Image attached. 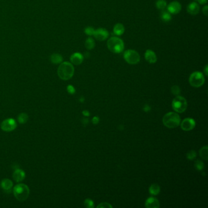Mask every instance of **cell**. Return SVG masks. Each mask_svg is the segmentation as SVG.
Returning <instances> with one entry per match:
<instances>
[{"label": "cell", "mask_w": 208, "mask_h": 208, "mask_svg": "<svg viewBox=\"0 0 208 208\" xmlns=\"http://www.w3.org/2000/svg\"><path fill=\"white\" fill-rule=\"evenodd\" d=\"M62 57L59 54H53L51 56V61L55 64H58L62 62Z\"/></svg>", "instance_id": "cell-21"}, {"label": "cell", "mask_w": 208, "mask_h": 208, "mask_svg": "<svg viewBox=\"0 0 208 208\" xmlns=\"http://www.w3.org/2000/svg\"><path fill=\"white\" fill-rule=\"evenodd\" d=\"M160 206L159 201L153 197L149 198L145 202V207L147 208H158Z\"/></svg>", "instance_id": "cell-17"}, {"label": "cell", "mask_w": 208, "mask_h": 208, "mask_svg": "<svg viewBox=\"0 0 208 208\" xmlns=\"http://www.w3.org/2000/svg\"><path fill=\"white\" fill-rule=\"evenodd\" d=\"M171 92L173 95L176 96H178L181 93V90L178 86H173L171 88Z\"/></svg>", "instance_id": "cell-28"}, {"label": "cell", "mask_w": 208, "mask_h": 208, "mask_svg": "<svg viewBox=\"0 0 208 208\" xmlns=\"http://www.w3.org/2000/svg\"><path fill=\"white\" fill-rule=\"evenodd\" d=\"M124 60L129 64L135 65L140 62L141 57L139 53L133 50H128L125 51L123 55Z\"/></svg>", "instance_id": "cell-7"}, {"label": "cell", "mask_w": 208, "mask_h": 208, "mask_svg": "<svg viewBox=\"0 0 208 208\" xmlns=\"http://www.w3.org/2000/svg\"><path fill=\"white\" fill-rule=\"evenodd\" d=\"M26 177V175L24 171L21 169H17L13 173V178L17 182H21Z\"/></svg>", "instance_id": "cell-15"}, {"label": "cell", "mask_w": 208, "mask_h": 208, "mask_svg": "<svg viewBox=\"0 0 208 208\" xmlns=\"http://www.w3.org/2000/svg\"><path fill=\"white\" fill-rule=\"evenodd\" d=\"M149 109H150V108H149L148 106H145V108H144V110H145V111H149Z\"/></svg>", "instance_id": "cell-38"}, {"label": "cell", "mask_w": 208, "mask_h": 208, "mask_svg": "<svg viewBox=\"0 0 208 208\" xmlns=\"http://www.w3.org/2000/svg\"><path fill=\"white\" fill-rule=\"evenodd\" d=\"M208 6H205V7H203V13L205 14V15L207 16L208 15Z\"/></svg>", "instance_id": "cell-33"}, {"label": "cell", "mask_w": 208, "mask_h": 208, "mask_svg": "<svg viewBox=\"0 0 208 208\" xmlns=\"http://www.w3.org/2000/svg\"><path fill=\"white\" fill-rule=\"evenodd\" d=\"M1 186L6 192L9 193L11 191V189L13 186V183L12 181L9 179H3L1 182Z\"/></svg>", "instance_id": "cell-13"}, {"label": "cell", "mask_w": 208, "mask_h": 208, "mask_svg": "<svg viewBox=\"0 0 208 208\" xmlns=\"http://www.w3.org/2000/svg\"><path fill=\"white\" fill-rule=\"evenodd\" d=\"M195 121L193 119L186 118L184 119L181 124V127L182 130L189 131L192 130L195 126Z\"/></svg>", "instance_id": "cell-9"}, {"label": "cell", "mask_w": 208, "mask_h": 208, "mask_svg": "<svg viewBox=\"0 0 208 208\" xmlns=\"http://www.w3.org/2000/svg\"><path fill=\"white\" fill-rule=\"evenodd\" d=\"M181 5L178 1L171 2L167 6L168 12L172 14H177L181 10Z\"/></svg>", "instance_id": "cell-11"}, {"label": "cell", "mask_w": 208, "mask_h": 208, "mask_svg": "<svg viewBox=\"0 0 208 208\" xmlns=\"http://www.w3.org/2000/svg\"><path fill=\"white\" fill-rule=\"evenodd\" d=\"M189 81L192 86L194 88H200L204 84L205 79L202 73L195 71L190 75Z\"/></svg>", "instance_id": "cell-6"}, {"label": "cell", "mask_w": 208, "mask_h": 208, "mask_svg": "<svg viewBox=\"0 0 208 208\" xmlns=\"http://www.w3.org/2000/svg\"><path fill=\"white\" fill-rule=\"evenodd\" d=\"M67 91L70 94H73V93H75V89L74 87L73 86H71V85L68 86V87H67Z\"/></svg>", "instance_id": "cell-32"}, {"label": "cell", "mask_w": 208, "mask_h": 208, "mask_svg": "<svg viewBox=\"0 0 208 208\" xmlns=\"http://www.w3.org/2000/svg\"><path fill=\"white\" fill-rule=\"evenodd\" d=\"M17 127V123L13 119H7L4 120L1 124V128L4 131L10 132L14 130Z\"/></svg>", "instance_id": "cell-8"}, {"label": "cell", "mask_w": 208, "mask_h": 208, "mask_svg": "<svg viewBox=\"0 0 208 208\" xmlns=\"http://www.w3.org/2000/svg\"><path fill=\"white\" fill-rule=\"evenodd\" d=\"M145 58L149 63H154L157 61V56L156 53L151 50H147L145 53Z\"/></svg>", "instance_id": "cell-14"}, {"label": "cell", "mask_w": 208, "mask_h": 208, "mask_svg": "<svg viewBox=\"0 0 208 208\" xmlns=\"http://www.w3.org/2000/svg\"><path fill=\"white\" fill-rule=\"evenodd\" d=\"M99 120L100 119L98 117H94L93 119H92V123L94 124H96L98 123L99 122Z\"/></svg>", "instance_id": "cell-34"}, {"label": "cell", "mask_w": 208, "mask_h": 208, "mask_svg": "<svg viewBox=\"0 0 208 208\" xmlns=\"http://www.w3.org/2000/svg\"><path fill=\"white\" fill-rule=\"evenodd\" d=\"M13 192L14 196L18 200L23 202L28 198L30 190L28 186L26 184H18L14 187Z\"/></svg>", "instance_id": "cell-2"}, {"label": "cell", "mask_w": 208, "mask_h": 208, "mask_svg": "<svg viewBox=\"0 0 208 208\" xmlns=\"http://www.w3.org/2000/svg\"><path fill=\"white\" fill-rule=\"evenodd\" d=\"M208 65H206V67H205V75H206V76H208Z\"/></svg>", "instance_id": "cell-37"}, {"label": "cell", "mask_w": 208, "mask_h": 208, "mask_svg": "<svg viewBox=\"0 0 208 208\" xmlns=\"http://www.w3.org/2000/svg\"><path fill=\"white\" fill-rule=\"evenodd\" d=\"M200 157L203 159L206 160V161L208 160V147L207 146H205V147H202V149H200Z\"/></svg>", "instance_id": "cell-22"}, {"label": "cell", "mask_w": 208, "mask_h": 208, "mask_svg": "<svg viewBox=\"0 0 208 208\" xmlns=\"http://www.w3.org/2000/svg\"><path fill=\"white\" fill-rule=\"evenodd\" d=\"M75 71L73 65L68 62L62 63L58 68V74L60 79L63 80H68L72 78Z\"/></svg>", "instance_id": "cell-1"}, {"label": "cell", "mask_w": 208, "mask_h": 208, "mask_svg": "<svg viewBox=\"0 0 208 208\" xmlns=\"http://www.w3.org/2000/svg\"><path fill=\"white\" fill-rule=\"evenodd\" d=\"M162 121L166 127L169 128H175L179 125L181 119L178 114L175 112H169L164 116Z\"/></svg>", "instance_id": "cell-3"}, {"label": "cell", "mask_w": 208, "mask_h": 208, "mask_svg": "<svg viewBox=\"0 0 208 208\" xmlns=\"http://www.w3.org/2000/svg\"><path fill=\"white\" fill-rule=\"evenodd\" d=\"M156 6L158 9L164 10L167 6V2L165 0H157L156 2Z\"/></svg>", "instance_id": "cell-24"}, {"label": "cell", "mask_w": 208, "mask_h": 208, "mask_svg": "<svg viewBox=\"0 0 208 208\" xmlns=\"http://www.w3.org/2000/svg\"><path fill=\"white\" fill-rule=\"evenodd\" d=\"M83 115L84 116H90V113L88 111H84L83 112Z\"/></svg>", "instance_id": "cell-36"}, {"label": "cell", "mask_w": 208, "mask_h": 208, "mask_svg": "<svg viewBox=\"0 0 208 208\" xmlns=\"http://www.w3.org/2000/svg\"><path fill=\"white\" fill-rule=\"evenodd\" d=\"M197 156V153L195 151L191 150L187 154V158L189 160L194 159Z\"/></svg>", "instance_id": "cell-27"}, {"label": "cell", "mask_w": 208, "mask_h": 208, "mask_svg": "<svg viewBox=\"0 0 208 208\" xmlns=\"http://www.w3.org/2000/svg\"><path fill=\"white\" fill-rule=\"evenodd\" d=\"M108 47L109 50L116 54L121 53L124 50L123 41L117 37H112L108 41Z\"/></svg>", "instance_id": "cell-4"}, {"label": "cell", "mask_w": 208, "mask_h": 208, "mask_svg": "<svg viewBox=\"0 0 208 208\" xmlns=\"http://www.w3.org/2000/svg\"><path fill=\"white\" fill-rule=\"evenodd\" d=\"M95 30H94L93 28L89 27H87V28L85 29V30H84V32H85L88 35L92 36V35H93L94 32H95Z\"/></svg>", "instance_id": "cell-29"}, {"label": "cell", "mask_w": 208, "mask_h": 208, "mask_svg": "<svg viewBox=\"0 0 208 208\" xmlns=\"http://www.w3.org/2000/svg\"><path fill=\"white\" fill-rule=\"evenodd\" d=\"M84 206L85 207L88 208H93L94 207V204L92 200L90 199H86L84 201Z\"/></svg>", "instance_id": "cell-30"}, {"label": "cell", "mask_w": 208, "mask_h": 208, "mask_svg": "<svg viewBox=\"0 0 208 208\" xmlns=\"http://www.w3.org/2000/svg\"><path fill=\"white\" fill-rule=\"evenodd\" d=\"M172 108L175 111L178 113L184 112L187 108L186 100L181 96H177L172 101Z\"/></svg>", "instance_id": "cell-5"}, {"label": "cell", "mask_w": 208, "mask_h": 208, "mask_svg": "<svg viewBox=\"0 0 208 208\" xmlns=\"http://www.w3.org/2000/svg\"><path fill=\"white\" fill-rule=\"evenodd\" d=\"M161 18L164 22H169L171 21L172 17L171 14L168 11L163 10L161 14Z\"/></svg>", "instance_id": "cell-20"}, {"label": "cell", "mask_w": 208, "mask_h": 208, "mask_svg": "<svg viewBox=\"0 0 208 208\" xmlns=\"http://www.w3.org/2000/svg\"><path fill=\"white\" fill-rule=\"evenodd\" d=\"M195 167L198 170H202L204 168V164L202 161L197 160L195 163Z\"/></svg>", "instance_id": "cell-26"}, {"label": "cell", "mask_w": 208, "mask_h": 208, "mask_svg": "<svg viewBox=\"0 0 208 208\" xmlns=\"http://www.w3.org/2000/svg\"><path fill=\"white\" fill-rule=\"evenodd\" d=\"M187 12L189 13L190 15H195L197 14H198L200 11V7L197 2H192L187 6Z\"/></svg>", "instance_id": "cell-12"}, {"label": "cell", "mask_w": 208, "mask_h": 208, "mask_svg": "<svg viewBox=\"0 0 208 208\" xmlns=\"http://www.w3.org/2000/svg\"><path fill=\"white\" fill-rule=\"evenodd\" d=\"M85 46H86L87 49L90 50H92L95 47V41H94V40L91 37L88 38L85 42Z\"/></svg>", "instance_id": "cell-23"}, {"label": "cell", "mask_w": 208, "mask_h": 208, "mask_svg": "<svg viewBox=\"0 0 208 208\" xmlns=\"http://www.w3.org/2000/svg\"><path fill=\"white\" fill-rule=\"evenodd\" d=\"M93 36L99 41H104L109 37V32L104 28H99L95 31Z\"/></svg>", "instance_id": "cell-10"}, {"label": "cell", "mask_w": 208, "mask_h": 208, "mask_svg": "<svg viewBox=\"0 0 208 208\" xmlns=\"http://www.w3.org/2000/svg\"><path fill=\"white\" fill-rule=\"evenodd\" d=\"M160 186L157 184H153L151 185L149 189V193L153 195H157L160 192Z\"/></svg>", "instance_id": "cell-18"}, {"label": "cell", "mask_w": 208, "mask_h": 208, "mask_svg": "<svg viewBox=\"0 0 208 208\" xmlns=\"http://www.w3.org/2000/svg\"><path fill=\"white\" fill-rule=\"evenodd\" d=\"M114 32L117 35H121L124 32V27L121 23H117L114 27Z\"/></svg>", "instance_id": "cell-19"}, {"label": "cell", "mask_w": 208, "mask_h": 208, "mask_svg": "<svg viewBox=\"0 0 208 208\" xmlns=\"http://www.w3.org/2000/svg\"><path fill=\"white\" fill-rule=\"evenodd\" d=\"M98 208H112V206H111L109 203H101L98 206Z\"/></svg>", "instance_id": "cell-31"}, {"label": "cell", "mask_w": 208, "mask_h": 208, "mask_svg": "<svg viewBox=\"0 0 208 208\" xmlns=\"http://www.w3.org/2000/svg\"><path fill=\"white\" fill-rule=\"evenodd\" d=\"M195 1H198L200 4H205L208 1V0H195Z\"/></svg>", "instance_id": "cell-35"}, {"label": "cell", "mask_w": 208, "mask_h": 208, "mask_svg": "<svg viewBox=\"0 0 208 208\" xmlns=\"http://www.w3.org/2000/svg\"><path fill=\"white\" fill-rule=\"evenodd\" d=\"M84 60V56L80 53H75L73 54L70 57V60L72 63L75 65H80L81 64Z\"/></svg>", "instance_id": "cell-16"}, {"label": "cell", "mask_w": 208, "mask_h": 208, "mask_svg": "<svg viewBox=\"0 0 208 208\" xmlns=\"http://www.w3.org/2000/svg\"><path fill=\"white\" fill-rule=\"evenodd\" d=\"M28 120V116L25 113H22L18 117V120L19 123L22 124L27 123Z\"/></svg>", "instance_id": "cell-25"}]
</instances>
